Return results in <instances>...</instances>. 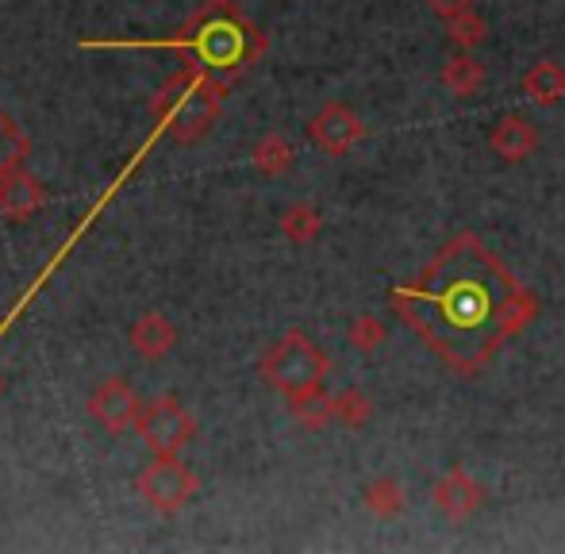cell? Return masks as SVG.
<instances>
[{"label":"cell","instance_id":"6da1fadb","mask_svg":"<svg viewBox=\"0 0 565 554\" xmlns=\"http://www.w3.org/2000/svg\"><path fill=\"white\" fill-rule=\"evenodd\" d=\"M388 305L458 377L481 374L539 312V300L473 232H461L412 281L396 285Z\"/></svg>","mask_w":565,"mask_h":554},{"label":"cell","instance_id":"2e32d148","mask_svg":"<svg viewBox=\"0 0 565 554\" xmlns=\"http://www.w3.org/2000/svg\"><path fill=\"white\" fill-rule=\"evenodd\" d=\"M250 158H254V170L258 173H266V178H281V173L292 166V142L285 136H277V131L274 136H262L258 142H254Z\"/></svg>","mask_w":565,"mask_h":554},{"label":"cell","instance_id":"ffe728a7","mask_svg":"<svg viewBox=\"0 0 565 554\" xmlns=\"http://www.w3.org/2000/svg\"><path fill=\"white\" fill-rule=\"evenodd\" d=\"M447 28H450V39L458 51H477V46L489 39V23H484V15L477 12V8L454 15V20H447Z\"/></svg>","mask_w":565,"mask_h":554},{"label":"cell","instance_id":"ba28073f","mask_svg":"<svg viewBox=\"0 0 565 554\" xmlns=\"http://www.w3.org/2000/svg\"><path fill=\"white\" fill-rule=\"evenodd\" d=\"M365 136H370L365 120L354 113V108L339 105V100H328V105H323L320 113L308 120V139H312L316 147H320L323 155H331V158L354 150L358 142H365Z\"/></svg>","mask_w":565,"mask_h":554},{"label":"cell","instance_id":"9a60e30c","mask_svg":"<svg viewBox=\"0 0 565 554\" xmlns=\"http://www.w3.org/2000/svg\"><path fill=\"white\" fill-rule=\"evenodd\" d=\"M362 497H365V509H370L377 520L401 516L404 504H408V493H404V486L396 478H373Z\"/></svg>","mask_w":565,"mask_h":554},{"label":"cell","instance_id":"44dd1931","mask_svg":"<svg viewBox=\"0 0 565 554\" xmlns=\"http://www.w3.org/2000/svg\"><path fill=\"white\" fill-rule=\"evenodd\" d=\"M385 323L377 320L373 312H362V316H354L350 320V328H347V343L354 347L358 354H373L381 343H385Z\"/></svg>","mask_w":565,"mask_h":554},{"label":"cell","instance_id":"7402d4cb","mask_svg":"<svg viewBox=\"0 0 565 554\" xmlns=\"http://www.w3.org/2000/svg\"><path fill=\"white\" fill-rule=\"evenodd\" d=\"M23 158H28V139H23L20 128L0 113V178H4L12 166H20Z\"/></svg>","mask_w":565,"mask_h":554},{"label":"cell","instance_id":"5b68a950","mask_svg":"<svg viewBox=\"0 0 565 554\" xmlns=\"http://www.w3.org/2000/svg\"><path fill=\"white\" fill-rule=\"evenodd\" d=\"M135 432L150 455H181L196 439V419L173 393H162L139 413Z\"/></svg>","mask_w":565,"mask_h":554},{"label":"cell","instance_id":"52a82bcc","mask_svg":"<svg viewBox=\"0 0 565 554\" xmlns=\"http://www.w3.org/2000/svg\"><path fill=\"white\" fill-rule=\"evenodd\" d=\"M85 405H89V416L113 435L131 432V427L139 424V413H142L139 393H135V385L127 382L124 374L100 377V382L93 385V393H89Z\"/></svg>","mask_w":565,"mask_h":554},{"label":"cell","instance_id":"e0dca14e","mask_svg":"<svg viewBox=\"0 0 565 554\" xmlns=\"http://www.w3.org/2000/svg\"><path fill=\"white\" fill-rule=\"evenodd\" d=\"M320 227H323V220L312 204H289V209L281 212V235L289 243L305 247V243H312L316 235H320Z\"/></svg>","mask_w":565,"mask_h":554},{"label":"cell","instance_id":"8992f818","mask_svg":"<svg viewBox=\"0 0 565 554\" xmlns=\"http://www.w3.org/2000/svg\"><path fill=\"white\" fill-rule=\"evenodd\" d=\"M135 489H139V497L154 512L173 516V512H181L196 497V473L181 462V455H154V462L139 473Z\"/></svg>","mask_w":565,"mask_h":554},{"label":"cell","instance_id":"5bb4252c","mask_svg":"<svg viewBox=\"0 0 565 554\" xmlns=\"http://www.w3.org/2000/svg\"><path fill=\"white\" fill-rule=\"evenodd\" d=\"M439 82L447 85L454 97H473V93H481V85H484V66L473 58V51H458L443 62Z\"/></svg>","mask_w":565,"mask_h":554},{"label":"cell","instance_id":"d6986e66","mask_svg":"<svg viewBox=\"0 0 565 554\" xmlns=\"http://www.w3.org/2000/svg\"><path fill=\"white\" fill-rule=\"evenodd\" d=\"M331 416H335V424L342 427H365L373 416V401L365 397L362 390L331 393Z\"/></svg>","mask_w":565,"mask_h":554},{"label":"cell","instance_id":"7a4b0ae2","mask_svg":"<svg viewBox=\"0 0 565 554\" xmlns=\"http://www.w3.org/2000/svg\"><path fill=\"white\" fill-rule=\"evenodd\" d=\"M227 100V77L212 74L209 66L193 62V66H181L178 74H170L162 82V89L150 100V113H154L158 128L166 131L173 142L189 147V142L204 139L216 128L220 113H224Z\"/></svg>","mask_w":565,"mask_h":554},{"label":"cell","instance_id":"30bf717a","mask_svg":"<svg viewBox=\"0 0 565 554\" xmlns=\"http://www.w3.org/2000/svg\"><path fill=\"white\" fill-rule=\"evenodd\" d=\"M46 204V189L28 166H12V170L0 178V212L15 224H28L39 216V209Z\"/></svg>","mask_w":565,"mask_h":554},{"label":"cell","instance_id":"603a6c76","mask_svg":"<svg viewBox=\"0 0 565 554\" xmlns=\"http://www.w3.org/2000/svg\"><path fill=\"white\" fill-rule=\"evenodd\" d=\"M424 4L431 8L439 20H454V15L469 12V8H473V0H424Z\"/></svg>","mask_w":565,"mask_h":554},{"label":"cell","instance_id":"9c48e42d","mask_svg":"<svg viewBox=\"0 0 565 554\" xmlns=\"http://www.w3.org/2000/svg\"><path fill=\"white\" fill-rule=\"evenodd\" d=\"M431 501H435V509H439L443 516L454 520V524H461V520L477 516V509L484 504V489L477 486V478H469L466 466H450L447 478L435 481Z\"/></svg>","mask_w":565,"mask_h":554},{"label":"cell","instance_id":"4fadbf2b","mask_svg":"<svg viewBox=\"0 0 565 554\" xmlns=\"http://www.w3.org/2000/svg\"><path fill=\"white\" fill-rule=\"evenodd\" d=\"M520 85H523V93L535 100V105L551 108V105H558V100L565 97V70L554 58H539L535 66L523 74Z\"/></svg>","mask_w":565,"mask_h":554},{"label":"cell","instance_id":"277c9868","mask_svg":"<svg viewBox=\"0 0 565 554\" xmlns=\"http://www.w3.org/2000/svg\"><path fill=\"white\" fill-rule=\"evenodd\" d=\"M262 377H266L269 390H277L285 401L308 397V393L323 390V377H328L331 362L323 354L320 343L305 335V331H285L277 343H269V351L258 362Z\"/></svg>","mask_w":565,"mask_h":554},{"label":"cell","instance_id":"ac0fdd59","mask_svg":"<svg viewBox=\"0 0 565 554\" xmlns=\"http://www.w3.org/2000/svg\"><path fill=\"white\" fill-rule=\"evenodd\" d=\"M289 413L300 427H308V432H323L328 424H335V416H331V397L323 390L289 401Z\"/></svg>","mask_w":565,"mask_h":554},{"label":"cell","instance_id":"7c38bea8","mask_svg":"<svg viewBox=\"0 0 565 554\" xmlns=\"http://www.w3.org/2000/svg\"><path fill=\"white\" fill-rule=\"evenodd\" d=\"M127 343H131V351L139 354V359L162 362L166 354L178 347V328H173L162 312H142L139 320L127 328Z\"/></svg>","mask_w":565,"mask_h":554},{"label":"cell","instance_id":"3957f363","mask_svg":"<svg viewBox=\"0 0 565 554\" xmlns=\"http://www.w3.org/2000/svg\"><path fill=\"white\" fill-rule=\"evenodd\" d=\"M173 43L193 51L196 62L220 77L238 74L262 54V35L243 20V12L231 0H204L201 12L185 23V31Z\"/></svg>","mask_w":565,"mask_h":554},{"label":"cell","instance_id":"8fae6325","mask_svg":"<svg viewBox=\"0 0 565 554\" xmlns=\"http://www.w3.org/2000/svg\"><path fill=\"white\" fill-rule=\"evenodd\" d=\"M489 147H492V155H500L504 162H523V158H531L539 150V131L527 116L508 113L489 128Z\"/></svg>","mask_w":565,"mask_h":554}]
</instances>
